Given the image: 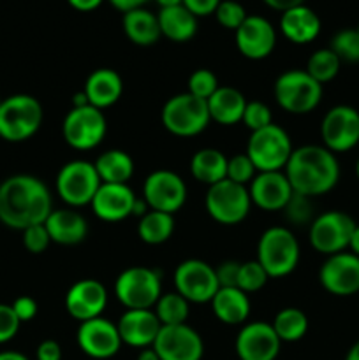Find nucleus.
Wrapping results in <instances>:
<instances>
[{"instance_id":"nucleus-36","label":"nucleus","mask_w":359,"mask_h":360,"mask_svg":"<svg viewBox=\"0 0 359 360\" xmlns=\"http://www.w3.org/2000/svg\"><path fill=\"white\" fill-rule=\"evenodd\" d=\"M190 302L185 297L178 294V292H162L158 297L155 308V315H157L160 326H180V323H187L189 319V308Z\"/></svg>"},{"instance_id":"nucleus-39","label":"nucleus","mask_w":359,"mask_h":360,"mask_svg":"<svg viewBox=\"0 0 359 360\" xmlns=\"http://www.w3.org/2000/svg\"><path fill=\"white\" fill-rule=\"evenodd\" d=\"M267 280H270V276L263 269V266L257 260H248V262H243L239 266V276L236 287L245 292V294H253V292H259L260 288L266 287Z\"/></svg>"},{"instance_id":"nucleus-33","label":"nucleus","mask_w":359,"mask_h":360,"mask_svg":"<svg viewBox=\"0 0 359 360\" xmlns=\"http://www.w3.org/2000/svg\"><path fill=\"white\" fill-rule=\"evenodd\" d=\"M97 174L102 183H116L127 185L134 176V160L127 151L108 150L97 157L94 162Z\"/></svg>"},{"instance_id":"nucleus-14","label":"nucleus","mask_w":359,"mask_h":360,"mask_svg":"<svg viewBox=\"0 0 359 360\" xmlns=\"http://www.w3.org/2000/svg\"><path fill=\"white\" fill-rule=\"evenodd\" d=\"M143 199L153 211L175 214L187 200V185L180 174L169 169H157L143 183Z\"/></svg>"},{"instance_id":"nucleus-21","label":"nucleus","mask_w":359,"mask_h":360,"mask_svg":"<svg viewBox=\"0 0 359 360\" xmlns=\"http://www.w3.org/2000/svg\"><path fill=\"white\" fill-rule=\"evenodd\" d=\"M108 306V290L99 280H80L67 290L65 309L77 322L99 319Z\"/></svg>"},{"instance_id":"nucleus-58","label":"nucleus","mask_w":359,"mask_h":360,"mask_svg":"<svg viewBox=\"0 0 359 360\" xmlns=\"http://www.w3.org/2000/svg\"><path fill=\"white\" fill-rule=\"evenodd\" d=\"M345 360H359V341H355L351 347V350L347 352V357Z\"/></svg>"},{"instance_id":"nucleus-54","label":"nucleus","mask_w":359,"mask_h":360,"mask_svg":"<svg viewBox=\"0 0 359 360\" xmlns=\"http://www.w3.org/2000/svg\"><path fill=\"white\" fill-rule=\"evenodd\" d=\"M348 250H351V253H354V255L359 257V225H355L354 232H352L351 243H348Z\"/></svg>"},{"instance_id":"nucleus-28","label":"nucleus","mask_w":359,"mask_h":360,"mask_svg":"<svg viewBox=\"0 0 359 360\" xmlns=\"http://www.w3.org/2000/svg\"><path fill=\"white\" fill-rule=\"evenodd\" d=\"M215 316L225 326H241L250 316L248 294L238 287H220L211 299Z\"/></svg>"},{"instance_id":"nucleus-60","label":"nucleus","mask_w":359,"mask_h":360,"mask_svg":"<svg viewBox=\"0 0 359 360\" xmlns=\"http://www.w3.org/2000/svg\"><path fill=\"white\" fill-rule=\"evenodd\" d=\"M355 174H358V179H359V158H358V164H355Z\"/></svg>"},{"instance_id":"nucleus-61","label":"nucleus","mask_w":359,"mask_h":360,"mask_svg":"<svg viewBox=\"0 0 359 360\" xmlns=\"http://www.w3.org/2000/svg\"><path fill=\"white\" fill-rule=\"evenodd\" d=\"M355 30H358V34H359V25H358V27H355Z\"/></svg>"},{"instance_id":"nucleus-4","label":"nucleus","mask_w":359,"mask_h":360,"mask_svg":"<svg viewBox=\"0 0 359 360\" xmlns=\"http://www.w3.org/2000/svg\"><path fill=\"white\" fill-rule=\"evenodd\" d=\"M299 243L287 227H270L257 243V262L270 278L289 276L299 264Z\"/></svg>"},{"instance_id":"nucleus-51","label":"nucleus","mask_w":359,"mask_h":360,"mask_svg":"<svg viewBox=\"0 0 359 360\" xmlns=\"http://www.w3.org/2000/svg\"><path fill=\"white\" fill-rule=\"evenodd\" d=\"M270 9L280 11V13H285L289 9H294V7L303 6L305 0H263Z\"/></svg>"},{"instance_id":"nucleus-50","label":"nucleus","mask_w":359,"mask_h":360,"mask_svg":"<svg viewBox=\"0 0 359 360\" xmlns=\"http://www.w3.org/2000/svg\"><path fill=\"white\" fill-rule=\"evenodd\" d=\"M37 360H62V348L56 341L53 340H44L37 347Z\"/></svg>"},{"instance_id":"nucleus-46","label":"nucleus","mask_w":359,"mask_h":360,"mask_svg":"<svg viewBox=\"0 0 359 360\" xmlns=\"http://www.w3.org/2000/svg\"><path fill=\"white\" fill-rule=\"evenodd\" d=\"M21 322L14 315L11 304H0V345L9 343L20 330Z\"/></svg>"},{"instance_id":"nucleus-52","label":"nucleus","mask_w":359,"mask_h":360,"mask_svg":"<svg viewBox=\"0 0 359 360\" xmlns=\"http://www.w3.org/2000/svg\"><path fill=\"white\" fill-rule=\"evenodd\" d=\"M102 2L104 0H67V4L80 13H92V11L99 9Z\"/></svg>"},{"instance_id":"nucleus-25","label":"nucleus","mask_w":359,"mask_h":360,"mask_svg":"<svg viewBox=\"0 0 359 360\" xmlns=\"http://www.w3.org/2000/svg\"><path fill=\"white\" fill-rule=\"evenodd\" d=\"M320 28L322 23L319 14L305 4L282 13L280 32L292 44H310L319 37Z\"/></svg>"},{"instance_id":"nucleus-62","label":"nucleus","mask_w":359,"mask_h":360,"mask_svg":"<svg viewBox=\"0 0 359 360\" xmlns=\"http://www.w3.org/2000/svg\"><path fill=\"white\" fill-rule=\"evenodd\" d=\"M2 101H4V98H0V104H2Z\"/></svg>"},{"instance_id":"nucleus-11","label":"nucleus","mask_w":359,"mask_h":360,"mask_svg":"<svg viewBox=\"0 0 359 360\" xmlns=\"http://www.w3.org/2000/svg\"><path fill=\"white\" fill-rule=\"evenodd\" d=\"M65 143L77 151H90L104 141L108 134V120L101 109L94 105L73 108L62 123Z\"/></svg>"},{"instance_id":"nucleus-48","label":"nucleus","mask_w":359,"mask_h":360,"mask_svg":"<svg viewBox=\"0 0 359 360\" xmlns=\"http://www.w3.org/2000/svg\"><path fill=\"white\" fill-rule=\"evenodd\" d=\"M11 308H13L14 315L18 316V320H20L21 323L34 320L39 311V306L37 302H35V299L28 297V295H21V297H18L16 301L11 304Z\"/></svg>"},{"instance_id":"nucleus-24","label":"nucleus","mask_w":359,"mask_h":360,"mask_svg":"<svg viewBox=\"0 0 359 360\" xmlns=\"http://www.w3.org/2000/svg\"><path fill=\"white\" fill-rule=\"evenodd\" d=\"M116 327L123 345L143 350L153 347L162 326L151 309H125Z\"/></svg>"},{"instance_id":"nucleus-32","label":"nucleus","mask_w":359,"mask_h":360,"mask_svg":"<svg viewBox=\"0 0 359 360\" xmlns=\"http://www.w3.org/2000/svg\"><path fill=\"white\" fill-rule=\"evenodd\" d=\"M227 160L229 158L220 150L203 148L194 153L190 160V172L196 181L211 186L227 178Z\"/></svg>"},{"instance_id":"nucleus-1","label":"nucleus","mask_w":359,"mask_h":360,"mask_svg":"<svg viewBox=\"0 0 359 360\" xmlns=\"http://www.w3.org/2000/svg\"><path fill=\"white\" fill-rule=\"evenodd\" d=\"M53 211V197L42 179L14 174L0 183V221L21 231L44 224Z\"/></svg>"},{"instance_id":"nucleus-44","label":"nucleus","mask_w":359,"mask_h":360,"mask_svg":"<svg viewBox=\"0 0 359 360\" xmlns=\"http://www.w3.org/2000/svg\"><path fill=\"white\" fill-rule=\"evenodd\" d=\"M256 165L252 164L246 153L236 155L227 160V179L238 183V185H250L252 179L256 178Z\"/></svg>"},{"instance_id":"nucleus-42","label":"nucleus","mask_w":359,"mask_h":360,"mask_svg":"<svg viewBox=\"0 0 359 360\" xmlns=\"http://www.w3.org/2000/svg\"><path fill=\"white\" fill-rule=\"evenodd\" d=\"M285 218L294 225H306L313 221V206L312 199L299 193H292L287 206L284 207Z\"/></svg>"},{"instance_id":"nucleus-19","label":"nucleus","mask_w":359,"mask_h":360,"mask_svg":"<svg viewBox=\"0 0 359 360\" xmlns=\"http://www.w3.org/2000/svg\"><path fill=\"white\" fill-rule=\"evenodd\" d=\"M234 347L239 360H275L280 354L282 341L271 323L250 322L241 327Z\"/></svg>"},{"instance_id":"nucleus-18","label":"nucleus","mask_w":359,"mask_h":360,"mask_svg":"<svg viewBox=\"0 0 359 360\" xmlns=\"http://www.w3.org/2000/svg\"><path fill=\"white\" fill-rule=\"evenodd\" d=\"M76 340L83 354L97 360L115 357L123 345L116 323L102 316L81 322Z\"/></svg>"},{"instance_id":"nucleus-9","label":"nucleus","mask_w":359,"mask_h":360,"mask_svg":"<svg viewBox=\"0 0 359 360\" xmlns=\"http://www.w3.org/2000/svg\"><path fill=\"white\" fill-rule=\"evenodd\" d=\"M204 206H206L208 214L217 224L231 227V225L241 224L248 217L252 200L245 185H238L225 178L208 186Z\"/></svg>"},{"instance_id":"nucleus-27","label":"nucleus","mask_w":359,"mask_h":360,"mask_svg":"<svg viewBox=\"0 0 359 360\" xmlns=\"http://www.w3.org/2000/svg\"><path fill=\"white\" fill-rule=\"evenodd\" d=\"M83 91L88 98V104L102 111L120 101L123 94V79L116 70L102 67L88 76Z\"/></svg>"},{"instance_id":"nucleus-16","label":"nucleus","mask_w":359,"mask_h":360,"mask_svg":"<svg viewBox=\"0 0 359 360\" xmlns=\"http://www.w3.org/2000/svg\"><path fill=\"white\" fill-rule=\"evenodd\" d=\"M324 290L336 297H351L359 292V257L351 252L329 255L319 271Z\"/></svg>"},{"instance_id":"nucleus-20","label":"nucleus","mask_w":359,"mask_h":360,"mask_svg":"<svg viewBox=\"0 0 359 360\" xmlns=\"http://www.w3.org/2000/svg\"><path fill=\"white\" fill-rule=\"evenodd\" d=\"M236 48L245 58L264 60L277 46V30L264 16L250 14L241 27L234 32Z\"/></svg>"},{"instance_id":"nucleus-23","label":"nucleus","mask_w":359,"mask_h":360,"mask_svg":"<svg viewBox=\"0 0 359 360\" xmlns=\"http://www.w3.org/2000/svg\"><path fill=\"white\" fill-rule=\"evenodd\" d=\"M136 193L129 185H116V183H102L92 200V211L102 221L116 224L134 213Z\"/></svg>"},{"instance_id":"nucleus-43","label":"nucleus","mask_w":359,"mask_h":360,"mask_svg":"<svg viewBox=\"0 0 359 360\" xmlns=\"http://www.w3.org/2000/svg\"><path fill=\"white\" fill-rule=\"evenodd\" d=\"M241 122L250 132H256V130H260L264 129V127L271 125V123H273V115H271V109L267 108L264 102L252 101L246 102Z\"/></svg>"},{"instance_id":"nucleus-41","label":"nucleus","mask_w":359,"mask_h":360,"mask_svg":"<svg viewBox=\"0 0 359 360\" xmlns=\"http://www.w3.org/2000/svg\"><path fill=\"white\" fill-rule=\"evenodd\" d=\"M215 18H217L218 25H222L227 30L236 32L241 27L243 21L248 18V14H246L245 7L236 0H222L215 11Z\"/></svg>"},{"instance_id":"nucleus-55","label":"nucleus","mask_w":359,"mask_h":360,"mask_svg":"<svg viewBox=\"0 0 359 360\" xmlns=\"http://www.w3.org/2000/svg\"><path fill=\"white\" fill-rule=\"evenodd\" d=\"M137 360H160V357H158V354L155 352L153 347H148V348H143V350L139 352Z\"/></svg>"},{"instance_id":"nucleus-2","label":"nucleus","mask_w":359,"mask_h":360,"mask_svg":"<svg viewBox=\"0 0 359 360\" xmlns=\"http://www.w3.org/2000/svg\"><path fill=\"white\" fill-rule=\"evenodd\" d=\"M292 192L319 197L331 192L340 179V164L333 151L317 144L294 148L284 169Z\"/></svg>"},{"instance_id":"nucleus-37","label":"nucleus","mask_w":359,"mask_h":360,"mask_svg":"<svg viewBox=\"0 0 359 360\" xmlns=\"http://www.w3.org/2000/svg\"><path fill=\"white\" fill-rule=\"evenodd\" d=\"M341 67V60L338 58L336 53L331 48L317 49L310 55L308 62H306V72L317 81V83L324 84L333 81L338 76Z\"/></svg>"},{"instance_id":"nucleus-26","label":"nucleus","mask_w":359,"mask_h":360,"mask_svg":"<svg viewBox=\"0 0 359 360\" xmlns=\"http://www.w3.org/2000/svg\"><path fill=\"white\" fill-rule=\"evenodd\" d=\"M51 243L63 246H74L84 241L88 234V224L76 210H53L44 221Z\"/></svg>"},{"instance_id":"nucleus-45","label":"nucleus","mask_w":359,"mask_h":360,"mask_svg":"<svg viewBox=\"0 0 359 360\" xmlns=\"http://www.w3.org/2000/svg\"><path fill=\"white\" fill-rule=\"evenodd\" d=\"M51 238L48 234V229L44 224L41 225H32V227L25 229L23 231V246L27 248V252L39 255V253H44L48 250Z\"/></svg>"},{"instance_id":"nucleus-59","label":"nucleus","mask_w":359,"mask_h":360,"mask_svg":"<svg viewBox=\"0 0 359 360\" xmlns=\"http://www.w3.org/2000/svg\"><path fill=\"white\" fill-rule=\"evenodd\" d=\"M155 2L160 6V9H164V7H175V6H182L183 0H155Z\"/></svg>"},{"instance_id":"nucleus-13","label":"nucleus","mask_w":359,"mask_h":360,"mask_svg":"<svg viewBox=\"0 0 359 360\" xmlns=\"http://www.w3.org/2000/svg\"><path fill=\"white\" fill-rule=\"evenodd\" d=\"M172 283L176 292L194 304L211 302L220 288L215 267L199 259H189L178 264L172 274Z\"/></svg>"},{"instance_id":"nucleus-31","label":"nucleus","mask_w":359,"mask_h":360,"mask_svg":"<svg viewBox=\"0 0 359 360\" xmlns=\"http://www.w3.org/2000/svg\"><path fill=\"white\" fill-rule=\"evenodd\" d=\"M160 32L172 42H189L197 34V18L185 6L164 7L157 14Z\"/></svg>"},{"instance_id":"nucleus-29","label":"nucleus","mask_w":359,"mask_h":360,"mask_svg":"<svg viewBox=\"0 0 359 360\" xmlns=\"http://www.w3.org/2000/svg\"><path fill=\"white\" fill-rule=\"evenodd\" d=\"M206 102L211 122L225 127L241 122L246 108L245 95L232 86H218V90Z\"/></svg>"},{"instance_id":"nucleus-17","label":"nucleus","mask_w":359,"mask_h":360,"mask_svg":"<svg viewBox=\"0 0 359 360\" xmlns=\"http://www.w3.org/2000/svg\"><path fill=\"white\" fill-rule=\"evenodd\" d=\"M153 348L160 360H201L204 355L203 338L187 323L162 326Z\"/></svg>"},{"instance_id":"nucleus-47","label":"nucleus","mask_w":359,"mask_h":360,"mask_svg":"<svg viewBox=\"0 0 359 360\" xmlns=\"http://www.w3.org/2000/svg\"><path fill=\"white\" fill-rule=\"evenodd\" d=\"M239 266H241V264L234 262V260H225L220 266L215 267L218 285H220V287H236V285H238Z\"/></svg>"},{"instance_id":"nucleus-56","label":"nucleus","mask_w":359,"mask_h":360,"mask_svg":"<svg viewBox=\"0 0 359 360\" xmlns=\"http://www.w3.org/2000/svg\"><path fill=\"white\" fill-rule=\"evenodd\" d=\"M0 360H28V357H25L23 354H20V352L6 350V352H0Z\"/></svg>"},{"instance_id":"nucleus-34","label":"nucleus","mask_w":359,"mask_h":360,"mask_svg":"<svg viewBox=\"0 0 359 360\" xmlns=\"http://www.w3.org/2000/svg\"><path fill=\"white\" fill-rule=\"evenodd\" d=\"M172 232H175V218L172 214L162 213V211L150 210L144 217H141L137 224V234L141 241L151 246L169 241Z\"/></svg>"},{"instance_id":"nucleus-10","label":"nucleus","mask_w":359,"mask_h":360,"mask_svg":"<svg viewBox=\"0 0 359 360\" xmlns=\"http://www.w3.org/2000/svg\"><path fill=\"white\" fill-rule=\"evenodd\" d=\"M102 185L97 169L88 160H70L56 174L55 188L69 207L88 206Z\"/></svg>"},{"instance_id":"nucleus-35","label":"nucleus","mask_w":359,"mask_h":360,"mask_svg":"<svg viewBox=\"0 0 359 360\" xmlns=\"http://www.w3.org/2000/svg\"><path fill=\"white\" fill-rule=\"evenodd\" d=\"M271 326L282 343H296L308 333V316L299 308H284L275 315Z\"/></svg>"},{"instance_id":"nucleus-30","label":"nucleus","mask_w":359,"mask_h":360,"mask_svg":"<svg viewBox=\"0 0 359 360\" xmlns=\"http://www.w3.org/2000/svg\"><path fill=\"white\" fill-rule=\"evenodd\" d=\"M122 27L127 39L132 44L143 46V48L153 46L162 37L157 14L144 9V7H137V9L129 11V13H123Z\"/></svg>"},{"instance_id":"nucleus-38","label":"nucleus","mask_w":359,"mask_h":360,"mask_svg":"<svg viewBox=\"0 0 359 360\" xmlns=\"http://www.w3.org/2000/svg\"><path fill=\"white\" fill-rule=\"evenodd\" d=\"M331 49L336 53L341 62H359V34L355 28H344L331 39Z\"/></svg>"},{"instance_id":"nucleus-7","label":"nucleus","mask_w":359,"mask_h":360,"mask_svg":"<svg viewBox=\"0 0 359 360\" xmlns=\"http://www.w3.org/2000/svg\"><path fill=\"white\" fill-rule=\"evenodd\" d=\"M292 151L294 148L291 136L275 123L250 134L246 144V155L256 165L257 172L284 171Z\"/></svg>"},{"instance_id":"nucleus-53","label":"nucleus","mask_w":359,"mask_h":360,"mask_svg":"<svg viewBox=\"0 0 359 360\" xmlns=\"http://www.w3.org/2000/svg\"><path fill=\"white\" fill-rule=\"evenodd\" d=\"M148 0H109L115 9L122 11V13H129V11L137 9V7H143Z\"/></svg>"},{"instance_id":"nucleus-5","label":"nucleus","mask_w":359,"mask_h":360,"mask_svg":"<svg viewBox=\"0 0 359 360\" xmlns=\"http://www.w3.org/2000/svg\"><path fill=\"white\" fill-rule=\"evenodd\" d=\"M275 101L291 115H308L322 101V84L317 83L305 69H291L277 77L273 86Z\"/></svg>"},{"instance_id":"nucleus-6","label":"nucleus","mask_w":359,"mask_h":360,"mask_svg":"<svg viewBox=\"0 0 359 360\" xmlns=\"http://www.w3.org/2000/svg\"><path fill=\"white\" fill-rule=\"evenodd\" d=\"M160 120L164 129L178 137L199 136L211 122L208 102L189 91L172 95L162 108Z\"/></svg>"},{"instance_id":"nucleus-3","label":"nucleus","mask_w":359,"mask_h":360,"mask_svg":"<svg viewBox=\"0 0 359 360\" xmlns=\"http://www.w3.org/2000/svg\"><path fill=\"white\" fill-rule=\"evenodd\" d=\"M44 118L41 102L28 94H16L0 104V139L23 143L39 132Z\"/></svg>"},{"instance_id":"nucleus-22","label":"nucleus","mask_w":359,"mask_h":360,"mask_svg":"<svg viewBox=\"0 0 359 360\" xmlns=\"http://www.w3.org/2000/svg\"><path fill=\"white\" fill-rule=\"evenodd\" d=\"M248 193L253 206L267 213H275L284 211L294 192L284 171H271L256 174L250 183Z\"/></svg>"},{"instance_id":"nucleus-15","label":"nucleus","mask_w":359,"mask_h":360,"mask_svg":"<svg viewBox=\"0 0 359 360\" xmlns=\"http://www.w3.org/2000/svg\"><path fill=\"white\" fill-rule=\"evenodd\" d=\"M324 148L333 153H345L359 144V111L352 105L331 108L320 123Z\"/></svg>"},{"instance_id":"nucleus-57","label":"nucleus","mask_w":359,"mask_h":360,"mask_svg":"<svg viewBox=\"0 0 359 360\" xmlns=\"http://www.w3.org/2000/svg\"><path fill=\"white\" fill-rule=\"evenodd\" d=\"M83 105H88V98L84 91H77L73 97V108H83Z\"/></svg>"},{"instance_id":"nucleus-12","label":"nucleus","mask_w":359,"mask_h":360,"mask_svg":"<svg viewBox=\"0 0 359 360\" xmlns=\"http://www.w3.org/2000/svg\"><path fill=\"white\" fill-rule=\"evenodd\" d=\"M355 221L344 211H326L313 218L310 224V245L315 252L329 257L334 253L345 252L351 243Z\"/></svg>"},{"instance_id":"nucleus-40","label":"nucleus","mask_w":359,"mask_h":360,"mask_svg":"<svg viewBox=\"0 0 359 360\" xmlns=\"http://www.w3.org/2000/svg\"><path fill=\"white\" fill-rule=\"evenodd\" d=\"M189 94H192L194 97H199L203 101H208L215 91L218 90V79L215 76L213 70L210 69H197L190 74L189 77Z\"/></svg>"},{"instance_id":"nucleus-49","label":"nucleus","mask_w":359,"mask_h":360,"mask_svg":"<svg viewBox=\"0 0 359 360\" xmlns=\"http://www.w3.org/2000/svg\"><path fill=\"white\" fill-rule=\"evenodd\" d=\"M222 0H183V6L190 11L196 18L208 16V14H215L218 4Z\"/></svg>"},{"instance_id":"nucleus-8","label":"nucleus","mask_w":359,"mask_h":360,"mask_svg":"<svg viewBox=\"0 0 359 360\" xmlns=\"http://www.w3.org/2000/svg\"><path fill=\"white\" fill-rule=\"evenodd\" d=\"M115 295L125 309H151L162 295L160 276L151 267H127L116 278Z\"/></svg>"}]
</instances>
